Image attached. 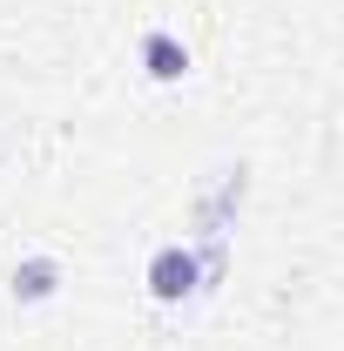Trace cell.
<instances>
[{"label": "cell", "instance_id": "obj_4", "mask_svg": "<svg viewBox=\"0 0 344 351\" xmlns=\"http://www.w3.org/2000/svg\"><path fill=\"white\" fill-rule=\"evenodd\" d=\"M142 75L162 82V88H175L182 75H189V47L175 41L169 27H149V34H142Z\"/></svg>", "mask_w": 344, "mask_h": 351}, {"label": "cell", "instance_id": "obj_1", "mask_svg": "<svg viewBox=\"0 0 344 351\" xmlns=\"http://www.w3.org/2000/svg\"><path fill=\"white\" fill-rule=\"evenodd\" d=\"M243 189H250V169H243V162H236V169H216V182L196 196V217H189V230H196L203 243H230L236 210H243Z\"/></svg>", "mask_w": 344, "mask_h": 351}, {"label": "cell", "instance_id": "obj_3", "mask_svg": "<svg viewBox=\"0 0 344 351\" xmlns=\"http://www.w3.org/2000/svg\"><path fill=\"white\" fill-rule=\"evenodd\" d=\"M61 284H68V270H61V257H47V250L21 257V263H14V277H7L14 304H47V298H61Z\"/></svg>", "mask_w": 344, "mask_h": 351}, {"label": "cell", "instance_id": "obj_2", "mask_svg": "<svg viewBox=\"0 0 344 351\" xmlns=\"http://www.w3.org/2000/svg\"><path fill=\"white\" fill-rule=\"evenodd\" d=\"M142 284H149V298L156 304H189V298H203V263H196V243H162L149 270H142Z\"/></svg>", "mask_w": 344, "mask_h": 351}]
</instances>
